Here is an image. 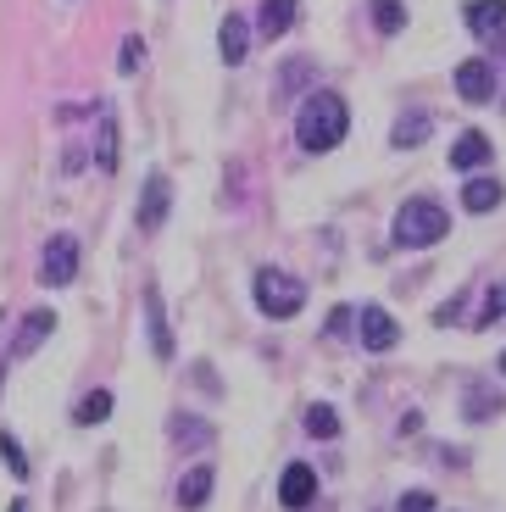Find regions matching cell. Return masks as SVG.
Segmentation results:
<instances>
[{
  "label": "cell",
  "mask_w": 506,
  "mask_h": 512,
  "mask_svg": "<svg viewBox=\"0 0 506 512\" xmlns=\"http://www.w3.org/2000/svg\"><path fill=\"white\" fill-rule=\"evenodd\" d=\"M345 128H351V112H345V101L334 90H312L301 101V112H295V140L312 156L334 151V145L345 140Z\"/></svg>",
  "instance_id": "6da1fadb"
},
{
  "label": "cell",
  "mask_w": 506,
  "mask_h": 512,
  "mask_svg": "<svg viewBox=\"0 0 506 512\" xmlns=\"http://www.w3.org/2000/svg\"><path fill=\"white\" fill-rule=\"evenodd\" d=\"M445 229H451L445 206L440 201H423V195L395 212V245H406V251H429V245H440Z\"/></svg>",
  "instance_id": "7a4b0ae2"
},
{
  "label": "cell",
  "mask_w": 506,
  "mask_h": 512,
  "mask_svg": "<svg viewBox=\"0 0 506 512\" xmlns=\"http://www.w3.org/2000/svg\"><path fill=\"white\" fill-rule=\"evenodd\" d=\"M256 307H262V318H295V312L306 307V284L290 279V273L279 268H262L256 273Z\"/></svg>",
  "instance_id": "3957f363"
},
{
  "label": "cell",
  "mask_w": 506,
  "mask_h": 512,
  "mask_svg": "<svg viewBox=\"0 0 506 512\" xmlns=\"http://www.w3.org/2000/svg\"><path fill=\"white\" fill-rule=\"evenodd\" d=\"M78 279V240L73 234H51L45 240V256H39V284H51V290H62V284Z\"/></svg>",
  "instance_id": "277c9868"
},
{
  "label": "cell",
  "mask_w": 506,
  "mask_h": 512,
  "mask_svg": "<svg viewBox=\"0 0 506 512\" xmlns=\"http://www.w3.org/2000/svg\"><path fill=\"white\" fill-rule=\"evenodd\" d=\"M495 84H501V67H495L490 56H473V62L456 67V95H462L468 106L495 101Z\"/></svg>",
  "instance_id": "5b68a950"
},
{
  "label": "cell",
  "mask_w": 506,
  "mask_h": 512,
  "mask_svg": "<svg viewBox=\"0 0 506 512\" xmlns=\"http://www.w3.org/2000/svg\"><path fill=\"white\" fill-rule=\"evenodd\" d=\"M356 340H362V351H395L401 323H395L384 307H362L356 312Z\"/></svg>",
  "instance_id": "8992f818"
},
{
  "label": "cell",
  "mask_w": 506,
  "mask_h": 512,
  "mask_svg": "<svg viewBox=\"0 0 506 512\" xmlns=\"http://www.w3.org/2000/svg\"><path fill=\"white\" fill-rule=\"evenodd\" d=\"M51 329H56V312L34 307V312H28V318H23V329H17V340H12V346H6V357H12V362L34 357V351L45 346V340H51Z\"/></svg>",
  "instance_id": "52a82bcc"
},
{
  "label": "cell",
  "mask_w": 506,
  "mask_h": 512,
  "mask_svg": "<svg viewBox=\"0 0 506 512\" xmlns=\"http://www.w3.org/2000/svg\"><path fill=\"white\" fill-rule=\"evenodd\" d=\"M312 496H317V474L306 468V462H290V468H284V479H279V507L306 512V507H312Z\"/></svg>",
  "instance_id": "ba28073f"
},
{
  "label": "cell",
  "mask_w": 506,
  "mask_h": 512,
  "mask_svg": "<svg viewBox=\"0 0 506 512\" xmlns=\"http://www.w3.org/2000/svg\"><path fill=\"white\" fill-rule=\"evenodd\" d=\"M167 206H173V184H167V173H151V179H145V195H140V212H134L145 234H151V229H162Z\"/></svg>",
  "instance_id": "9c48e42d"
},
{
  "label": "cell",
  "mask_w": 506,
  "mask_h": 512,
  "mask_svg": "<svg viewBox=\"0 0 506 512\" xmlns=\"http://www.w3.org/2000/svg\"><path fill=\"white\" fill-rule=\"evenodd\" d=\"M245 51H251V23L228 12V17H223V28H217V56H223L228 67H240V62H245Z\"/></svg>",
  "instance_id": "30bf717a"
},
{
  "label": "cell",
  "mask_w": 506,
  "mask_h": 512,
  "mask_svg": "<svg viewBox=\"0 0 506 512\" xmlns=\"http://www.w3.org/2000/svg\"><path fill=\"white\" fill-rule=\"evenodd\" d=\"M468 34L479 39L506 34V0H468Z\"/></svg>",
  "instance_id": "8fae6325"
},
{
  "label": "cell",
  "mask_w": 506,
  "mask_h": 512,
  "mask_svg": "<svg viewBox=\"0 0 506 512\" xmlns=\"http://www.w3.org/2000/svg\"><path fill=\"white\" fill-rule=\"evenodd\" d=\"M429 128H434V117L423 112V106H412V112H401V117H395L390 145H395V151H412V145H423V140H429Z\"/></svg>",
  "instance_id": "7c38bea8"
},
{
  "label": "cell",
  "mask_w": 506,
  "mask_h": 512,
  "mask_svg": "<svg viewBox=\"0 0 506 512\" xmlns=\"http://www.w3.org/2000/svg\"><path fill=\"white\" fill-rule=\"evenodd\" d=\"M295 12H301L295 0H262V12H256V34H262V39H284L295 28Z\"/></svg>",
  "instance_id": "4fadbf2b"
},
{
  "label": "cell",
  "mask_w": 506,
  "mask_h": 512,
  "mask_svg": "<svg viewBox=\"0 0 506 512\" xmlns=\"http://www.w3.org/2000/svg\"><path fill=\"white\" fill-rule=\"evenodd\" d=\"M212 462H195L190 474L178 479V507L184 512H195V507H206V496H212Z\"/></svg>",
  "instance_id": "5bb4252c"
},
{
  "label": "cell",
  "mask_w": 506,
  "mask_h": 512,
  "mask_svg": "<svg viewBox=\"0 0 506 512\" xmlns=\"http://www.w3.org/2000/svg\"><path fill=\"white\" fill-rule=\"evenodd\" d=\"M490 156H495V151H490V140H484L479 128H468V134L451 145V167H456V173H473V167H484Z\"/></svg>",
  "instance_id": "9a60e30c"
},
{
  "label": "cell",
  "mask_w": 506,
  "mask_h": 512,
  "mask_svg": "<svg viewBox=\"0 0 506 512\" xmlns=\"http://www.w3.org/2000/svg\"><path fill=\"white\" fill-rule=\"evenodd\" d=\"M145 318H151V351L156 357H173V329H167V312H162V290H145Z\"/></svg>",
  "instance_id": "2e32d148"
},
{
  "label": "cell",
  "mask_w": 506,
  "mask_h": 512,
  "mask_svg": "<svg viewBox=\"0 0 506 512\" xmlns=\"http://www.w3.org/2000/svg\"><path fill=\"white\" fill-rule=\"evenodd\" d=\"M501 201H506L501 179H468L462 184V206H468V212H495Z\"/></svg>",
  "instance_id": "e0dca14e"
},
{
  "label": "cell",
  "mask_w": 506,
  "mask_h": 512,
  "mask_svg": "<svg viewBox=\"0 0 506 512\" xmlns=\"http://www.w3.org/2000/svg\"><path fill=\"white\" fill-rule=\"evenodd\" d=\"M167 435H173V446L201 451V446H212V423H201V418H173V423H167Z\"/></svg>",
  "instance_id": "ac0fdd59"
},
{
  "label": "cell",
  "mask_w": 506,
  "mask_h": 512,
  "mask_svg": "<svg viewBox=\"0 0 506 512\" xmlns=\"http://www.w3.org/2000/svg\"><path fill=\"white\" fill-rule=\"evenodd\" d=\"M462 412H468V423H484V418H495V412H501V396H495L490 384L473 379V384H468V401H462Z\"/></svg>",
  "instance_id": "d6986e66"
},
{
  "label": "cell",
  "mask_w": 506,
  "mask_h": 512,
  "mask_svg": "<svg viewBox=\"0 0 506 512\" xmlns=\"http://www.w3.org/2000/svg\"><path fill=\"white\" fill-rule=\"evenodd\" d=\"M106 418H112V390H89V396L78 401V412H73L78 429H95V423H106Z\"/></svg>",
  "instance_id": "ffe728a7"
},
{
  "label": "cell",
  "mask_w": 506,
  "mask_h": 512,
  "mask_svg": "<svg viewBox=\"0 0 506 512\" xmlns=\"http://www.w3.org/2000/svg\"><path fill=\"white\" fill-rule=\"evenodd\" d=\"M312 73H317V67L306 62V56H290V62H284V73H279V90H273V95H279V101H290L295 90H306V84H312Z\"/></svg>",
  "instance_id": "44dd1931"
},
{
  "label": "cell",
  "mask_w": 506,
  "mask_h": 512,
  "mask_svg": "<svg viewBox=\"0 0 506 512\" xmlns=\"http://www.w3.org/2000/svg\"><path fill=\"white\" fill-rule=\"evenodd\" d=\"M367 12H373L379 34H401L406 28V0H367Z\"/></svg>",
  "instance_id": "7402d4cb"
},
{
  "label": "cell",
  "mask_w": 506,
  "mask_h": 512,
  "mask_svg": "<svg viewBox=\"0 0 506 512\" xmlns=\"http://www.w3.org/2000/svg\"><path fill=\"white\" fill-rule=\"evenodd\" d=\"M306 435H312V440H334V435H340V412L323 407V401L306 407Z\"/></svg>",
  "instance_id": "603a6c76"
},
{
  "label": "cell",
  "mask_w": 506,
  "mask_h": 512,
  "mask_svg": "<svg viewBox=\"0 0 506 512\" xmlns=\"http://www.w3.org/2000/svg\"><path fill=\"white\" fill-rule=\"evenodd\" d=\"M95 162H101V173H112L117 167V117L101 112V140H95Z\"/></svg>",
  "instance_id": "cb8c5ba5"
},
{
  "label": "cell",
  "mask_w": 506,
  "mask_h": 512,
  "mask_svg": "<svg viewBox=\"0 0 506 512\" xmlns=\"http://www.w3.org/2000/svg\"><path fill=\"white\" fill-rule=\"evenodd\" d=\"M145 67V39L140 34H128L123 39V51H117V73H140Z\"/></svg>",
  "instance_id": "d4e9b609"
},
{
  "label": "cell",
  "mask_w": 506,
  "mask_h": 512,
  "mask_svg": "<svg viewBox=\"0 0 506 512\" xmlns=\"http://www.w3.org/2000/svg\"><path fill=\"white\" fill-rule=\"evenodd\" d=\"M0 457H6V468H12V479H28L23 446H17V435H6V429H0Z\"/></svg>",
  "instance_id": "484cf974"
},
{
  "label": "cell",
  "mask_w": 506,
  "mask_h": 512,
  "mask_svg": "<svg viewBox=\"0 0 506 512\" xmlns=\"http://www.w3.org/2000/svg\"><path fill=\"white\" fill-rule=\"evenodd\" d=\"M495 318H506V284H490V295H484V312H479V329H490Z\"/></svg>",
  "instance_id": "4316f807"
},
{
  "label": "cell",
  "mask_w": 506,
  "mask_h": 512,
  "mask_svg": "<svg viewBox=\"0 0 506 512\" xmlns=\"http://www.w3.org/2000/svg\"><path fill=\"white\" fill-rule=\"evenodd\" d=\"M395 512H434V496L429 490H406V496L395 501Z\"/></svg>",
  "instance_id": "83f0119b"
},
{
  "label": "cell",
  "mask_w": 506,
  "mask_h": 512,
  "mask_svg": "<svg viewBox=\"0 0 506 512\" xmlns=\"http://www.w3.org/2000/svg\"><path fill=\"white\" fill-rule=\"evenodd\" d=\"M423 429V412H401V435H418Z\"/></svg>",
  "instance_id": "f1b7e54d"
},
{
  "label": "cell",
  "mask_w": 506,
  "mask_h": 512,
  "mask_svg": "<svg viewBox=\"0 0 506 512\" xmlns=\"http://www.w3.org/2000/svg\"><path fill=\"white\" fill-rule=\"evenodd\" d=\"M6 512H28V501H12V507H6Z\"/></svg>",
  "instance_id": "f546056e"
},
{
  "label": "cell",
  "mask_w": 506,
  "mask_h": 512,
  "mask_svg": "<svg viewBox=\"0 0 506 512\" xmlns=\"http://www.w3.org/2000/svg\"><path fill=\"white\" fill-rule=\"evenodd\" d=\"M501 373H506V357H501Z\"/></svg>",
  "instance_id": "4dcf8cb0"
}]
</instances>
